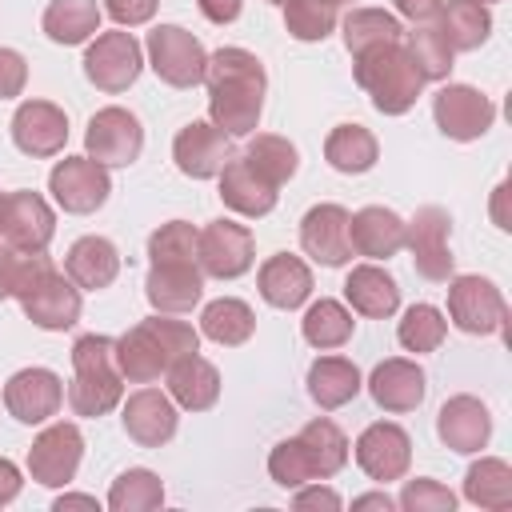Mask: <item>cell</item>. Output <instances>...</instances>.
<instances>
[{
  "mask_svg": "<svg viewBox=\"0 0 512 512\" xmlns=\"http://www.w3.org/2000/svg\"><path fill=\"white\" fill-rule=\"evenodd\" d=\"M212 124L228 136H252L264 112V64L248 48H220L204 64Z\"/></svg>",
  "mask_w": 512,
  "mask_h": 512,
  "instance_id": "6da1fadb",
  "label": "cell"
},
{
  "mask_svg": "<svg viewBox=\"0 0 512 512\" xmlns=\"http://www.w3.org/2000/svg\"><path fill=\"white\" fill-rule=\"evenodd\" d=\"M192 352H200V332L188 320H168V316L140 320L116 340L120 376L132 384L160 380L180 356H192Z\"/></svg>",
  "mask_w": 512,
  "mask_h": 512,
  "instance_id": "7a4b0ae2",
  "label": "cell"
},
{
  "mask_svg": "<svg viewBox=\"0 0 512 512\" xmlns=\"http://www.w3.org/2000/svg\"><path fill=\"white\" fill-rule=\"evenodd\" d=\"M12 296L20 300L24 316L44 332H64L80 320V288L56 272L44 252H20Z\"/></svg>",
  "mask_w": 512,
  "mask_h": 512,
  "instance_id": "3957f363",
  "label": "cell"
},
{
  "mask_svg": "<svg viewBox=\"0 0 512 512\" xmlns=\"http://www.w3.org/2000/svg\"><path fill=\"white\" fill-rule=\"evenodd\" d=\"M352 76L372 96L376 112H384V116H404L428 84L400 40L396 44H376V48L352 56Z\"/></svg>",
  "mask_w": 512,
  "mask_h": 512,
  "instance_id": "277c9868",
  "label": "cell"
},
{
  "mask_svg": "<svg viewBox=\"0 0 512 512\" xmlns=\"http://www.w3.org/2000/svg\"><path fill=\"white\" fill-rule=\"evenodd\" d=\"M124 400V376L116 364V340L108 336H80L72 344V384L68 404L76 416H104Z\"/></svg>",
  "mask_w": 512,
  "mask_h": 512,
  "instance_id": "5b68a950",
  "label": "cell"
},
{
  "mask_svg": "<svg viewBox=\"0 0 512 512\" xmlns=\"http://www.w3.org/2000/svg\"><path fill=\"white\" fill-rule=\"evenodd\" d=\"M148 64L152 72L172 84V88H196L204 80V64H208V52L204 44L180 28V24H160L148 32Z\"/></svg>",
  "mask_w": 512,
  "mask_h": 512,
  "instance_id": "8992f818",
  "label": "cell"
},
{
  "mask_svg": "<svg viewBox=\"0 0 512 512\" xmlns=\"http://www.w3.org/2000/svg\"><path fill=\"white\" fill-rule=\"evenodd\" d=\"M448 316L468 336H492V332H504L508 304H504V296H500V288L492 280L456 276L448 284Z\"/></svg>",
  "mask_w": 512,
  "mask_h": 512,
  "instance_id": "52a82bcc",
  "label": "cell"
},
{
  "mask_svg": "<svg viewBox=\"0 0 512 512\" xmlns=\"http://www.w3.org/2000/svg\"><path fill=\"white\" fill-rule=\"evenodd\" d=\"M448 228H452V220L440 204L416 208V216L404 224V244L412 252V264L432 284H444L452 276V264H456V256L448 248Z\"/></svg>",
  "mask_w": 512,
  "mask_h": 512,
  "instance_id": "ba28073f",
  "label": "cell"
},
{
  "mask_svg": "<svg viewBox=\"0 0 512 512\" xmlns=\"http://www.w3.org/2000/svg\"><path fill=\"white\" fill-rule=\"evenodd\" d=\"M48 192L52 200L72 212V216H88L96 212L108 192H112V180H108V168L96 164L92 156H64L52 172H48Z\"/></svg>",
  "mask_w": 512,
  "mask_h": 512,
  "instance_id": "9c48e42d",
  "label": "cell"
},
{
  "mask_svg": "<svg viewBox=\"0 0 512 512\" xmlns=\"http://www.w3.org/2000/svg\"><path fill=\"white\" fill-rule=\"evenodd\" d=\"M252 260H256V240L236 220H212L196 236V264H200L204 276L236 280V276H244L252 268Z\"/></svg>",
  "mask_w": 512,
  "mask_h": 512,
  "instance_id": "30bf717a",
  "label": "cell"
},
{
  "mask_svg": "<svg viewBox=\"0 0 512 512\" xmlns=\"http://www.w3.org/2000/svg\"><path fill=\"white\" fill-rule=\"evenodd\" d=\"M84 148L104 168H128L140 156V148H144V128H140V120L128 108H116L112 104V108H100L88 120Z\"/></svg>",
  "mask_w": 512,
  "mask_h": 512,
  "instance_id": "8fae6325",
  "label": "cell"
},
{
  "mask_svg": "<svg viewBox=\"0 0 512 512\" xmlns=\"http://www.w3.org/2000/svg\"><path fill=\"white\" fill-rule=\"evenodd\" d=\"M140 44L132 32H100L84 52V76L100 92H124L140 76Z\"/></svg>",
  "mask_w": 512,
  "mask_h": 512,
  "instance_id": "7c38bea8",
  "label": "cell"
},
{
  "mask_svg": "<svg viewBox=\"0 0 512 512\" xmlns=\"http://www.w3.org/2000/svg\"><path fill=\"white\" fill-rule=\"evenodd\" d=\"M432 116L448 140H480L496 120V104L472 84H444L432 100Z\"/></svg>",
  "mask_w": 512,
  "mask_h": 512,
  "instance_id": "4fadbf2b",
  "label": "cell"
},
{
  "mask_svg": "<svg viewBox=\"0 0 512 512\" xmlns=\"http://www.w3.org/2000/svg\"><path fill=\"white\" fill-rule=\"evenodd\" d=\"M80 456H84V436H80V428L60 420V424H48V428L32 440V448H28V472H32V480L44 484V488H64V484L76 476Z\"/></svg>",
  "mask_w": 512,
  "mask_h": 512,
  "instance_id": "5bb4252c",
  "label": "cell"
},
{
  "mask_svg": "<svg viewBox=\"0 0 512 512\" xmlns=\"http://www.w3.org/2000/svg\"><path fill=\"white\" fill-rule=\"evenodd\" d=\"M4 244L16 252H44L56 236V212L40 192H8L0 212Z\"/></svg>",
  "mask_w": 512,
  "mask_h": 512,
  "instance_id": "9a60e30c",
  "label": "cell"
},
{
  "mask_svg": "<svg viewBox=\"0 0 512 512\" xmlns=\"http://www.w3.org/2000/svg\"><path fill=\"white\" fill-rule=\"evenodd\" d=\"M172 160L184 176L192 180H212L220 176V168L232 160V144L228 132H220L212 120H192L176 132L172 140Z\"/></svg>",
  "mask_w": 512,
  "mask_h": 512,
  "instance_id": "2e32d148",
  "label": "cell"
},
{
  "mask_svg": "<svg viewBox=\"0 0 512 512\" xmlns=\"http://www.w3.org/2000/svg\"><path fill=\"white\" fill-rule=\"evenodd\" d=\"M356 464L364 468L368 480H400L412 464V440L400 424H388V420H376L360 432L356 440Z\"/></svg>",
  "mask_w": 512,
  "mask_h": 512,
  "instance_id": "e0dca14e",
  "label": "cell"
},
{
  "mask_svg": "<svg viewBox=\"0 0 512 512\" xmlns=\"http://www.w3.org/2000/svg\"><path fill=\"white\" fill-rule=\"evenodd\" d=\"M4 404L20 424H44L64 404V384L52 368H20L4 384Z\"/></svg>",
  "mask_w": 512,
  "mask_h": 512,
  "instance_id": "ac0fdd59",
  "label": "cell"
},
{
  "mask_svg": "<svg viewBox=\"0 0 512 512\" xmlns=\"http://www.w3.org/2000/svg\"><path fill=\"white\" fill-rule=\"evenodd\" d=\"M300 248L324 264V268H340L352 260V240H348V208L340 204H316L304 212L300 220Z\"/></svg>",
  "mask_w": 512,
  "mask_h": 512,
  "instance_id": "d6986e66",
  "label": "cell"
},
{
  "mask_svg": "<svg viewBox=\"0 0 512 512\" xmlns=\"http://www.w3.org/2000/svg\"><path fill=\"white\" fill-rule=\"evenodd\" d=\"M12 140L24 156H56L68 144V116L52 100H24L12 116Z\"/></svg>",
  "mask_w": 512,
  "mask_h": 512,
  "instance_id": "ffe728a7",
  "label": "cell"
},
{
  "mask_svg": "<svg viewBox=\"0 0 512 512\" xmlns=\"http://www.w3.org/2000/svg\"><path fill=\"white\" fill-rule=\"evenodd\" d=\"M124 432L140 448H160L176 436V400L160 388H140L124 400Z\"/></svg>",
  "mask_w": 512,
  "mask_h": 512,
  "instance_id": "44dd1931",
  "label": "cell"
},
{
  "mask_svg": "<svg viewBox=\"0 0 512 512\" xmlns=\"http://www.w3.org/2000/svg\"><path fill=\"white\" fill-rule=\"evenodd\" d=\"M144 292H148V304L156 312H188L204 296V272H200L196 260L152 264L148 280H144Z\"/></svg>",
  "mask_w": 512,
  "mask_h": 512,
  "instance_id": "7402d4cb",
  "label": "cell"
},
{
  "mask_svg": "<svg viewBox=\"0 0 512 512\" xmlns=\"http://www.w3.org/2000/svg\"><path fill=\"white\" fill-rule=\"evenodd\" d=\"M368 392H372L376 408H384V412H412V408H420V400L428 392V380H424V368L420 364L392 356V360H384V364L372 368Z\"/></svg>",
  "mask_w": 512,
  "mask_h": 512,
  "instance_id": "603a6c76",
  "label": "cell"
},
{
  "mask_svg": "<svg viewBox=\"0 0 512 512\" xmlns=\"http://www.w3.org/2000/svg\"><path fill=\"white\" fill-rule=\"evenodd\" d=\"M436 432L452 452H480L492 436V416L476 396H452L436 416Z\"/></svg>",
  "mask_w": 512,
  "mask_h": 512,
  "instance_id": "cb8c5ba5",
  "label": "cell"
},
{
  "mask_svg": "<svg viewBox=\"0 0 512 512\" xmlns=\"http://www.w3.org/2000/svg\"><path fill=\"white\" fill-rule=\"evenodd\" d=\"M348 240H352V252L388 260L404 248V220L384 204H368L356 216H348Z\"/></svg>",
  "mask_w": 512,
  "mask_h": 512,
  "instance_id": "d4e9b609",
  "label": "cell"
},
{
  "mask_svg": "<svg viewBox=\"0 0 512 512\" xmlns=\"http://www.w3.org/2000/svg\"><path fill=\"white\" fill-rule=\"evenodd\" d=\"M220 200L240 216H268L276 208V184H268L244 156L220 168Z\"/></svg>",
  "mask_w": 512,
  "mask_h": 512,
  "instance_id": "484cf974",
  "label": "cell"
},
{
  "mask_svg": "<svg viewBox=\"0 0 512 512\" xmlns=\"http://www.w3.org/2000/svg\"><path fill=\"white\" fill-rule=\"evenodd\" d=\"M256 284H260V296L272 304V308H300L308 296H312V272L300 256L292 252H276L260 264L256 272Z\"/></svg>",
  "mask_w": 512,
  "mask_h": 512,
  "instance_id": "4316f807",
  "label": "cell"
},
{
  "mask_svg": "<svg viewBox=\"0 0 512 512\" xmlns=\"http://www.w3.org/2000/svg\"><path fill=\"white\" fill-rule=\"evenodd\" d=\"M64 272H68V280L76 288L100 292L120 276V252L104 236H80L64 256Z\"/></svg>",
  "mask_w": 512,
  "mask_h": 512,
  "instance_id": "83f0119b",
  "label": "cell"
},
{
  "mask_svg": "<svg viewBox=\"0 0 512 512\" xmlns=\"http://www.w3.org/2000/svg\"><path fill=\"white\" fill-rule=\"evenodd\" d=\"M164 376H168V396L188 412H208L220 400V372L212 360H204L196 352L180 356Z\"/></svg>",
  "mask_w": 512,
  "mask_h": 512,
  "instance_id": "f1b7e54d",
  "label": "cell"
},
{
  "mask_svg": "<svg viewBox=\"0 0 512 512\" xmlns=\"http://www.w3.org/2000/svg\"><path fill=\"white\" fill-rule=\"evenodd\" d=\"M344 296H348V304H352L360 316H372V320L392 316L396 304H400L396 280H392L384 268H376V264H356V268L348 272V280H344Z\"/></svg>",
  "mask_w": 512,
  "mask_h": 512,
  "instance_id": "f546056e",
  "label": "cell"
},
{
  "mask_svg": "<svg viewBox=\"0 0 512 512\" xmlns=\"http://www.w3.org/2000/svg\"><path fill=\"white\" fill-rule=\"evenodd\" d=\"M360 392V368L344 356H320L312 368H308V396L332 412V408H344L348 400H356Z\"/></svg>",
  "mask_w": 512,
  "mask_h": 512,
  "instance_id": "4dcf8cb0",
  "label": "cell"
},
{
  "mask_svg": "<svg viewBox=\"0 0 512 512\" xmlns=\"http://www.w3.org/2000/svg\"><path fill=\"white\" fill-rule=\"evenodd\" d=\"M324 156L336 172H348V176H360L376 164L380 156V144L376 136L364 128V124H336L324 140Z\"/></svg>",
  "mask_w": 512,
  "mask_h": 512,
  "instance_id": "1f68e13d",
  "label": "cell"
},
{
  "mask_svg": "<svg viewBox=\"0 0 512 512\" xmlns=\"http://www.w3.org/2000/svg\"><path fill=\"white\" fill-rule=\"evenodd\" d=\"M440 32L452 44V52H472L492 36V12L476 0H448L440 8Z\"/></svg>",
  "mask_w": 512,
  "mask_h": 512,
  "instance_id": "d6a6232c",
  "label": "cell"
},
{
  "mask_svg": "<svg viewBox=\"0 0 512 512\" xmlns=\"http://www.w3.org/2000/svg\"><path fill=\"white\" fill-rule=\"evenodd\" d=\"M40 24H44V36L56 44H84L100 28V4L96 0H52Z\"/></svg>",
  "mask_w": 512,
  "mask_h": 512,
  "instance_id": "836d02e7",
  "label": "cell"
},
{
  "mask_svg": "<svg viewBox=\"0 0 512 512\" xmlns=\"http://www.w3.org/2000/svg\"><path fill=\"white\" fill-rule=\"evenodd\" d=\"M200 332H204L208 340L224 344V348H236V344L252 340V332H256V316H252V308H248L244 300H236V296H220V300L204 304V312H200Z\"/></svg>",
  "mask_w": 512,
  "mask_h": 512,
  "instance_id": "e575fe53",
  "label": "cell"
},
{
  "mask_svg": "<svg viewBox=\"0 0 512 512\" xmlns=\"http://www.w3.org/2000/svg\"><path fill=\"white\" fill-rule=\"evenodd\" d=\"M296 440L304 444L316 480H328V476H336V472L348 464V436H344L332 420H324V416H320V420H308Z\"/></svg>",
  "mask_w": 512,
  "mask_h": 512,
  "instance_id": "d590c367",
  "label": "cell"
},
{
  "mask_svg": "<svg viewBox=\"0 0 512 512\" xmlns=\"http://www.w3.org/2000/svg\"><path fill=\"white\" fill-rule=\"evenodd\" d=\"M464 496L476 508L504 512L512 504V468L500 456H484L464 472Z\"/></svg>",
  "mask_w": 512,
  "mask_h": 512,
  "instance_id": "8d00e7d4",
  "label": "cell"
},
{
  "mask_svg": "<svg viewBox=\"0 0 512 512\" xmlns=\"http://www.w3.org/2000/svg\"><path fill=\"white\" fill-rule=\"evenodd\" d=\"M396 40H404V28L384 8H352V16L344 20V48L352 56H360L376 44H396Z\"/></svg>",
  "mask_w": 512,
  "mask_h": 512,
  "instance_id": "74e56055",
  "label": "cell"
},
{
  "mask_svg": "<svg viewBox=\"0 0 512 512\" xmlns=\"http://www.w3.org/2000/svg\"><path fill=\"white\" fill-rule=\"evenodd\" d=\"M352 328H356V320L340 300H316V304H308V312L300 320V332L312 348H340V344H348Z\"/></svg>",
  "mask_w": 512,
  "mask_h": 512,
  "instance_id": "f35d334b",
  "label": "cell"
},
{
  "mask_svg": "<svg viewBox=\"0 0 512 512\" xmlns=\"http://www.w3.org/2000/svg\"><path fill=\"white\" fill-rule=\"evenodd\" d=\"M160 504H164V484L152 468H128L108 488V508L112 512H152Z\"/></svg>",
  "mask_w": 512,
  "mask_h": 512,
  "instance_id": "ab89813d",
  "label": "cell"
},
{
  "mask_svg": "<svg viewBox=\"0 0 512 512\" xmlns=\"http://www.w3.org/2000/svg\"><path fill=\"white\" fill-rule=\"evenodd\" d=\"M244 160L268 180V184H284V180H292L296 176V168H300V156H296V144H288L284 136H272V132H260V136H252L248 140V148H244Z\"/></svg>",
  "mask_w": 512,
  "mask_h": 512,
  "instance_id": "60d3db41",
  "label": "cell"
},
{
  "mask_svg": "<svg viewBox=\"0 0 512 512\" xmlns=\"http://www.w3.org/2000/svg\"><path fill=\"white\" fill-rule=\"evenodd\" d=\"M408 56H412V64L420 68V76L424 80H444L448 72H452V44L444 40V32L440 28H428V24H420V28H412L408 32Z\"/></svg>",
  "mask_w": 512,
  "mask_h": 512,
  "instance_id": "b9f144b4",
  "label": "cell"
},
{
  "mask_svg": "<svg viewBox=\"0 0 512 512\" xmlns=\"http://www.w3.org/2000/svg\"><path fill=\"white\" fill-rule=\"evenodd\" d=\"M444 332H448V320L436 304H412L396 328V336L408 352H436L444 344Z\"/></svg>",
  "mask_w": 512,
  "mask_h": 512,
  "instance_id": "7bdbcfd3",
  "label": "cell"
},
{
  "mask_svg": "<svg viewBox=\"0 0 512 512\" xmlns=\"http://www.w3.org/2000/svg\"><path fill=\"white\" fill-rule=\"evenodd\" d=\"M284 28H288V36L316 44L336 28V8H328L320 0H288L284 4Z\"/></svg>",
  "mask_w": 512,
  "mask_h": 512,
  "instance_id": "ee69618b",
  "label": "cell"
},
{
  "mask_svg": "<svg viewBox=\"0 0 512 512\" xmlns=\"http://www.w3.org/2000/svg\"><path fill=\"white\" fill-rule=\"evenodd\" d=\"M196 228L188 220H168L148 236V260L152 264H180L196 260Z\"/></svg>",
  "mask_w": 512,
  "mask_h": 512,
  "instance_id": "f6af8a7d",
  "label": "cell"
},
{
  "mask_svg": "<svg viewBox=\"0 0 512 512\" xmlns=\"http://www.w3.org/2000/svg\"><path fill=\"white\" fill-rule=\"evenodd\" d=\"M268 476L280 484V488H300L308 480H316L312 464H308V452L304 444L292 436V440H280L272 452H268Z\"/></svg>",
  "mask_w": 512,
  "mask_h": 512,
  "instance_id": "bcb514c9",
  "label": "cell"
},
{
  "mask_svg": "<svg viewBox=\"0 0 512 512\" xmlns=\"http://www.w3.org/2000/svg\"><path fill=\"white\" fill-rule=\"evenodd\" d=\"M400 508H404V512H452V508H456V496H452L444 484H436V480H428V476H416V480L404 484Z\"/></svg>",
  "mask_w": 512,
  "mask_h": 512,
  "instance_id": "7dc6e473",
  "label": "cell"
},
{
  "mask_svg": "<svg viewBox=\"0 0 512 512\" xmlns=\"http://www.w3.org/2000/svg\"><path fill=\"white\" fill-rule=\"evenodd\" d=\"M24 84H28V64H24V56L12 52V48H0V100L20 96Z\"/></svg>",
  "mask_w": 512,
  "mask_h": 512,
  "instance_id": "c3c4849f",
  "label": "cell"
},
{
  "mask_svg": "<svg viewBox=\"0 0 512 512\" xmlns=\"http://www.w3.org/2000/svg\"><path fill=\"white\" fill-rule=\"evenodd\" d=\"M156 8H160V0H104V12H108L116 24H128V28L148 24V20L156 16Z\"/></svg>",
  "mask_w": 512,
  "mask_h": 512,
  "instance_id": "681fc988",
  "label": "cell"
},
{
  "mask_svg": "<svg viewBox=\"0 0 512 512\" xmlns=\"http://www.w3.org/2000/svg\"><path fill=\"white\" fill-rule=\"evenodd\" d=\"M292 504H296V508H328V512H336V508H340V496H336L332 488H320V484H316V488H304V484H300V492L292 496Z\"/></svg>",
  "mask_w": 512,
  "mask_h": 512,
  "instance_id": "f907efd6",
  "label": "cell"
},
{
  "mask_svg": "<svg viewBox=\"0 0 512 512\" xmlns=\"http://www.w3.org/2000/svg\"><path fill=\"white\" fill-rule=\"evenodd\" d=\"M440 8H444V0H396V12L412 24H428L432 16H440Z\"/></svg>",
  "mask_w": 512,
  "mask_h": 512,
  "instance_id": "816d5d0a",
  "label": "cell"
},
{
  "mask_svg": "<svg viewBox=\"0 0 512 512\" xmlns=\"http://www.w3.org/2000/svg\"><path fill=\"white\" fill-rule=\"evenodd\" d=\"M196 8L204 12V20L212 24H232L240 16V0H196Z\"/></svg>",
  "mask_w": 512,
  "mask_h": 512,
  "instance_id": "f5cc1de1",
  "label": "cell"
},
{
  "mask_svg": "<svg viewBox=\"0 0 512 512\" xmlns=\"http://www.w3.org/2000/svg\"><path fill=\"white\" fill-rule=\"evenodd\" d=\"M20 468L8 460V456H0V504H12L16 496H20Z\"/></svg>",
  "mask_w": 512,
  "mask_h": 512,
  "instance_id": "db71d44e",
  "label": "cell"
},
{
  "mask_svg": "<svg viewBox=\"0 0 512 512\" xmlns=\"http://www.w3.org/2000/svg\"><path fill=\"white\" fill-rule=\"evenodd\" d=\"M16 264H20V252L0 244V300L12 296V284H16Z\"/></svg>",
  "mask_w": 512,
  "mask_h": 512,
  "instance_id": "11a10c76",
  "label": "cell"
},
{
  "mask_svg": "<svg viewBox=\"0 0 512 512\" xmlns=\"http://www.w3.org/2000/svg\"><path fill=\"white\" fill-rule=\"evenodd\" d=\"M352 508H356V512H360V508H384V512H388V508H392V496H388V492H364V496L352 500Z\"/></svg>",
  "mask_w": 512,
  "mask_h": 512,
  "instance_id": "9f6ffc18",
  "label": "cell"
},
{
  "mask_svg": "<svg viewBox=\"0 0 512 512\" xmlns=\"http://www.w3.org/2000/svg\"><path fill=\"white\" fill-rule=\"evenodd\" d=\"M52 508H56V512H68V508H92V512H96V496H76V492L68 496V492H64Z\"/></svg>",
  "mask_w": 512,
  "mask_h": 512,
  "instance_id": "6f0895ef",
  "label": "cell"
},
{
  "mask_svg": "<svg viewBox=\"0 0 512 512\" xmlns=\"http://www.w3.org/2000/svg\"><path fill=\"white\" fill-rule=\"evenodd\" d=\"M320 4H328V8H340V4H352V0H320Z\"/></svg>",
  "mask_w": 512,
  "mask_h": 512,
  "instance_id": "680465c9",
  "label": "cell"
},
{
  "mask_svg": "<svg viewBox=\"0 0 512 512\" xmlns=\"http://www.w3.org/2000/svg\"><path fill=\"white\" fill-rule=\"evenodd\" d=\"M268 4H288V0H268Z\"/></svg>",
  "mask_w": 512,
  "mask_h": 512,
  "instance_id": "91938a15",
  "label": "cell"
},
{
  "mask_svg": "<svg viewBox=\"0 0 512 512\" xmlns=\"http://www.w3.org/2000/svg\"><path fill=\"white\" fill-rule=\"evenodd\" d=\"M476 4H492V0H476Z\"/></svg>",
  "mask_w": 512,
  "mask_h": 512,
  "instance_id": "94428289",
  "label": "cell"
},
{
  "mask_svg": "<svg viewBox=\"0 0 512 512\" xmlns=\"http://www.w3.org/2000/svg\"><path fill=\"white\" fill-rule=\"evenodd\" d=\"M0 212H4V196H0Z\"/></svg>",
  "mask_w": 512,
  "mask_h": 512,
  "instance_id": "6125c7cd",
  "label": "cell"
}]
</instances>
